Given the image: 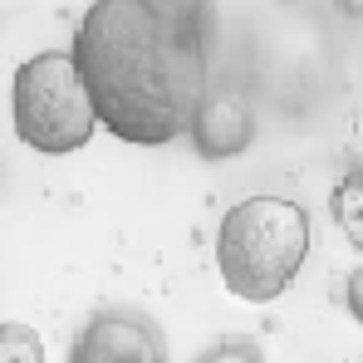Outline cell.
Segmentation results:
<instances>
[{
	"label": "cell",
	"mask_w": 363,
	"mask_h": 363,
	"mask_svg": "<svg viewBox=\"0 0 363 363\" xmlns=\"http://www.w3.org/2000/svg\"><path fill=\"white\" fill-rule=\"evenodd\" d=\"M69 55L99 128L118 143L162 147L186 138L206 94V35L177 30L143 0H94Z\"/></svg>",
	"instance_id": "cell-1"
},
{
	"label": "cell",
	"mask_w": 363,
	"mask_h": 363,
	"mask_svg": "<svg viewBox=\"0 0 363 363\" xmlns=\"http://www.w3.org/2000/svg\"><path fill=\"white\" fill-rule=\"evenodd\" d=\"M309 255V211L290 196H245L216 236L221 285L245 304H270L290 290Z\"/></svg>",
	"instance_id": "cell-2"
},
{
	"label": "cell",
	"mask_w": 363,
	"mask_h": 363,
	"mask_svg": "<svg viewBox=\"0 0 363 363\" xmlns=\"http://www.w3.org/2000/svg\"><path fill=\"white\" fill-rule=\"evenodd\" d=\"M10 123H15V138L40 157H64L94 143L99 113L89 104V89L69 50H40L15 69Z\"/></svg>",
	"instance_id": "cell-3"
},
{
	"label": "cell",
	"mask_w": 363,
	"mask_h": 363,
	"mask_svg": "<svg viewBox=\"0 0 363 363\" xmlns=\"http://www.w3.org/2000/svg\"><path fill=\"white\" fill-rule=\"evenodd\" d=\"M69 363H167V339L147 314L104 309L74 334Z\"/></svg>",
	"instance_id": "cell-4"
},
{
	"label": "cell",
	"mask_w": 363,
	"mask_h": 363,
	"mask_svg": "<svg viewBox=\"0 0 363 363\" xmlns=\"http://www.w3.org/2000/svg\"><path fill=\"white\" fill-rule=\"evenodd\" d=\"M196 157L206 162H226V157H241L255 138V113L245 104L241 89H206L196 113H191V128H186Z\"/></svg>",
	"instance_id": "cell-5"
},
{
	"label": "cell",
	"mask_w": 363,
	"mask_h": 363,
	"mask_svg": "<svg viewBox=\"0 0 363 363\" xmlns=\"http://www.w3.org/2000/svg\"><path fill=\"white\" fill-rule=\"evenodd\" d=\"M329 211H334L344 241L363 250V162H354L344 177L334 182V191H329Z\"/></svg>",
	"instance_id": "cell-6"
},
{
	"label": "cell",
	"mask_w": 363,
	"mask_h": 363,
	"mask_svg": "<svg viewBox=\"0 0 363 363\" xmlns=\"http://www.w3.org/2000/svg\"><path fill=\"white\" fill-rule=\"evenodd\" d=\"M0 363H45V344L30 324H0Z\"/></svg>",
	"instance_id": "cell-7"
},
{
	"label": "cell",
	"mask_w": 363,
	"mask_h": 363,
	"mask_svg": "<svg viewBox=\"0 0 363 363\" xmlns=\"http://www.w3.org/2000/svg\"><path fill=\"white\" fill-rule=\"evenodd\" d=\"M147 10H157L162 20H172L177 30L206 35V0H143Z\"/></svg>",
	"instance_id": "cell-8"
},
{
	"label": "cell",
	"mask_w": 363,
	"mask_h": 363,
	"mask_svg": "<svg viewBox=\"0 0 363 363\" xmlns=\"http://www.w3.org/2000/svg\"><path fill=\"white\" fill-rule=\"evenodd\" d=\"M191 363H265V354H260V344H255V339L231 334V339H216L211 349H201Z\"/></svg>",
	"instance_id": "cell-9"
},
{
	"label": "cell",
	"mask_w": 363,
	"mask_h": 363,
	"mask_svg": "<svg viewBox=\"0 0 363 363\" xmlns=\"http://www.w3.org/2000/svg\"><path fill=\"white\" fill-rule=\"evenodd\" d=\"M344 304H349V314L363 324V265L349 275V285H344Z\"/></svg>",
	"instance_id": "cell-10"
},
{
	"label": "cell",
	"mask_w": 363,
	"mask_h": 363,
	"mask_svg": "<svg viewBox=\"0 0 363 363\" xmlns=\"http://www.w3.org/2000/svg\"><path fill=\"white\" fill-rule=\"evenodd\" d=\"M339 5V15H363V0H334Z\"/></svg>",
	"instance_id": "cell-11"
}]
</instances>
